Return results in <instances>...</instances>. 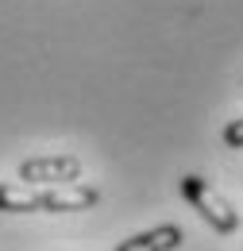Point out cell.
Returning a JSON list of instances; mask_svg holds the SVG:
<instances>
[{
    "mask_svg": "<svg viewBox=\"0 0 243 251\" xmlns=\"http://www.w3.org/2000/svg\"><path fill=\"white\" fill-rule=\"evenodd\" d=\"M174 248H182V228L162 224V228H151V232H139V236L123 240L116 251H174Z\"/></svg>",
    "mask_w": 243,
    "mask_h": 251,
    "instance_id": "obj_4",
    "label": "cell"
},
{
    "mask_svg": "<svg viewBox=\"0 0 243 251\" xmlns=\"http://www.w3.org/2000/svg\"><path fill=\"white\" fill-rule=\"evenodd\" d=\"M81 178V162L73 155H39L20 162V182L27 186H66Z\"/></svg>",
    "mask_w": 243,
    "mask_h": 251,
    "instance_id": "obj_2",
    "label": "cell"
},
{
    "mask_svg": "<svg viewBox=\"0 0 243 251\" xmlns=\"http://www.w3.org/2000/svg\"><path fill=\"white\" fill-rule=\"evenodd\" d=\"M100 201V193L93 186H81V182H66V186H43L39 189V205L47 213H81Z\"/></svg>",
    "mask_w": 243,
    "mask_h": 251,
    "instance_id": "obj_3",
    "label": "cell"
},
{
    "mask_svg": "<svg viewBox=\"0 0 243 251\" xmlns=\"http://www.w3.org/2000/svg\"><path fill=\"white\" fill-rule=\"evenodd\" d=\"M182 193H185V201L209 220L220 236H232V232L240 228V213H236V209H232V205H228V201H224L201 174H185V178H182Z\"/></svg>",
    "mask_w": 243,
    "mask_h": 251,
    "instance_id": "obj_1",
    "label": "cell"
},
{
    "mask_svg": "<svg viewBox=\"0 0 243 251\" xmlns=\"http://www.w3.org/2000/svg\"><path fill=\"white\" fill-rule=\"evenodd\" d=\"M35 209H43L39 205V189L0 182V213H35Z\"/></svg>",
    "mask_w": 243,
    "mask_h": 251,
    "instance_id": "obj_5",
    "label": "cell"
},
{
    "mask_svg": "<svg viewBox=\"0 0 243 251\" xmlns=\"http://www.w3.org/2000/svg\"><path fill=\"white\" fill-rule=\"evenodd\" d=\"M224 143H228V147H236V151L243 147V120H232V124L224 127Z\"/></svg>",
    "mask_w": 243,
    "mask_h": 251,
    "instance_id": "obj_6",
    "label": "cell"
}]
</instances>
